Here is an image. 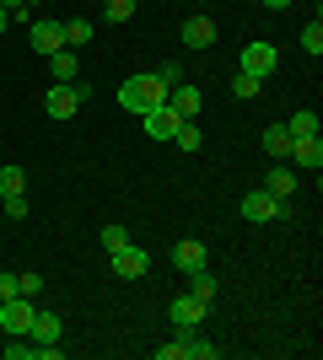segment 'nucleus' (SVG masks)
Segmentation results:
<instances>
[{"mask_svg": "<svg viewBox=\"0 0 323 360\" xmlns=\"http://www.w3.org/2000/svg\"><path fill=\"white\" fill-rule=\"evenodd\" d=\"M156 103H167V86L156 81V75H129L119 86V108L124 113H146V108H156Z\"/></svg>", "mask_w": 323, "mask_h": 360, "instance_id": "nucleus-1", "label": "nucleus"}, {"mask_svg": "<svg viewBox=\"0 0 323 360\" xmlns=\"http://www.w3.org/2000/svg\"><path fill=\"white\" fill-rule=\"evenodd\" d=\"M81 103H87V86H76V81H70V86L54 81V86L44 91V113H49V119H76Z\"/></svg>", "mask_w": 323, "mask_h": 360, "instance_id": "nucleus-2", "label": "nucleus"}, {"mask_svg": "<svg viewBox=\"0 0 323 360\" xmlns=\"http://www.w3.org/2000/svg\"><path fill=\"white\" fill-rule=\"evenodd\" d=\"M237 215H243V221H280V215H286V199H275V194H270V188H253V194H243V210H237Z\"/></svg>", "mask_w": 323, "mask_h": 360, "instance_id": "nucleus-3", "label": "nucleus"}, {"mask_svg": "<svg viewBox=\"0 0 323 360\" xmlns=\"http://www.w3.org/2000/svg\"><path fill=\"white\" fill-rule=\"evenodd\" d=\"M113 274H119V280H140V274L151 269V253H146V248H140V242H124V248H113Z\"/></svg>", "mask_w": 323, "mask_h": 360, "instance_id": "nucleus-4", "label": "nucleus"}, {"mask_svg": "<svg viewBox=\"0 0 323 360\" xmlns=\"http://www.w3.org/2000/svg\"><path fill=\"white\" fill-rule=\"evenodd\" d=\"M32 312H38V307H32L27 296H6L0 301V328H6V339H11V333H27Z\"/></svg>", "mask_w": 323, "mask_h": 360, "instance_id": "nucleus-5", "label": "nucleus"}, {"mask_svg": "<svg viewBox=\"0 0 323 360\" xmlns=\"http://www.w3.org/2000/svg\"><path fill=\"white\" fill-rule=\"evenodd\" d=\"M275 65H280L275 44H248V49H243V75H259V81H270V75H275Z\"/></svg>", "mask_w": 323, "mask_h": 360, "instance_id": "nucleus-6", "label": "nucleus"}, {"mask_svg": "<svg viewBox=\"0 0 323 360\" xmlns=\"http://www.w3.org/2000/svg\"><path fill=\"white\" fill-rule=\"evenodd\" d=\"M178 113H172L167 103H156V108H146V113H140V129H146V135L151 140H172V129H178Z\"/></svg>", "mask_w": 323, "mask_h": 360, "instance_id": "nucleus-7", "label": "nucleus"}, {"mask_svg": "<svg viewBox=\"0 0 323 360\" xmlns=\"http://www.w3.org/2000/svg\"><path fill=\"white\" fill-rule=\"evenodd\" d=\"M27 44L49 60L54 49H65V22H27Z\"/></svg>", "mask_w": 323, "mask_h": 360, "instance_id": "nucleus-8", "label": "nucleus"}, {"mask_svg": "<svg viewBox=\"0 0 323 360\" xmlns=\"http://www.w3.org/2000/svg\"><path fill=\"white\" fill-rule=\"evenodd\" d=\"M167 108L172 113H178V119H194V113H200L205 108V97H200V86H189V81H178V86H167Z\"/></svg>", "mask_w": 323, "mask_h": 360, "instance_id": "nucleus-9", "label": "nucleus"}, {"mask_svg": "<svg viewBox=\"0 0 323 360\" xmlns=\"http://www.w3.org/2000/svg\"><path fill=\"white\" fill-rule=\"evenodd\" d=\"M167 317H172V328H200L205 301H200V296H178V301L167 307Z\"/></svg>", "mask_w": 323, "mask_h": 360, "instance_id": "nucleus-10", "label": "nucleus"}, {"mask_svg": "<svg viewBox=\"0 0 323 360\" xmlns=\"http://www.w3.org/2000/svg\"><path fill=\"white\" fill-rule=\"evenodd\" d=\"M296 167H308V172H318L323 167V146H318V135H302V140H291V150H286Z\"/></svg>", "mask_w": 323, "mask_h": 360, "instance_id": "nucleus-11", "label": "nucleus"}, {"mask_svg": "<svg viewBox=\"0 0 323 360\" xmlns=\"http://www.w3.org/2000/svg\"><path fill=\"white\" fill-rule=\"evenodd\" d=\"M215 44V22L210 16H189L184 22V49H210Z\"/></svg>", "mask_w": 323, "mask_h": 360, "instance_id": "nucleus-12", "label": "nucleus"}, {"mask_svg": "<svg viewBox=\"0 0 323 360\" xmlns=\"http://www.w3.org/2000/svg\"><path fill=\"white\" fill-rule=\"evenodd\" d=\"M27 339H32V345H60V317H54V312H32Z\"/></svg>", "mask_w": 323, "mask_h": 360, "instance_id": "nucleus-13", "label": "nucleus"}, {"mask_svg": "<svg viewBox=\"0 0 323 360\" xmlns=\"http://www.w3.org/2000/svg\"><path fill=\"white\" fill-rule=\"evenodd\" d=\"M205 242H178L172 248V264H178V274H194V269H205Z\"/></svg>", "mask_w": 323, "mask_h": 360, "instance_id": "nucleus-14", "label": "nucleus"}, {"mask_svg": "<svg viewBox=\"0 0 323 360\" xmlns=\"http://www.w3.org/2000/svg\"><path fill=\"white\" fill-rule=\"evenodd\" d=\"M49 70H54V81H65V86H70V81L81 75V60H76V49H54V54H49Z\"/></svg>", "mask_w": 323, "mask_h": 360, "instance_id": "nucleus-15", "label": "nucleus"}, {"mask_svg": "<svg viewBox=\"0 0 323 360\" xmlns=\"http://www.w3.org/2000/svg\"><path fill=\"white\" fill-rule=\"evenodd\" d=\"M215 290H221V280H215L210 269H194V274H189V296H200L205 307L215 301Z\"/></svg>", "mask_w": 323, "mask_h": 360, "instance_id": "nucleus-16", "label": "nucleus"}, {"mask_svg": "<svg viewBox=\"0 0 323 360\" xmlns=\"http://www.w3.org/2000/svg\"><path fill=\"white\" fill-rule=\"evenodd\" d=\"M286 150H291V129H286V124H270V129H264V156H286Z\"/></svg>", "mask_w": 323, "mask_h": 360, "instance_id": "nucleus-17", "label": "nucleus"}, {"mask_svg": "<svg viewBox=\"0 0 323 360\" xmlns=\"http://www.w3.org/2000/svg\"><path fill=\"white\" fill-rule=\"evenodd\" d=\"M264 188H270V194H275V199H291V194H296V172H286V167H275Z\"/></svg>", "mask_w": 323, "mask_h": 360, "instance_id": "nucleus-18", "label": "nucleus"}, {"mask_svg": "<svg viewBox=\"0 0 323 360\" xmlns=\"http://www.w3.org/2000/svg\"><path fill=\"white\" fill-rule=\"evenodd\" d=\"M22 188H27V172H22V167H0V199L22 194Z\"/></svg>", "mask_w": 323, "mask_h": 360, "instance_id": "nucleus-19", "label": "nucleus"}, {"mask_svg": "<svg viewBox=\"0 0 323 360\" xmlns=\"http://www.w3.org/2000/svg\"><path fill=\"white\" fill-rule=\"evenodd\" d=\"M286 129H291V140L318 135V113H312V108H302V113H291V124H286Z\"/></svg>", "mask_w": 323, "mask_h": 360, "instance_id": "nucleus-20", "label": "nucleus"}, {"mask_svg": "<svg viewBox=\"0 0 323 360\" xmlns=\"http://www.w3.org/2000/svg\"><path fill=\"white\" fill-rule=\"evenodd\" d=\"M302 49H308L312 60H318V54H323V22H318V16H312L308 27H302Z\"/></svg>", "mask_w": 323, "mask_h": 360, "instance_id": "nucleus-21", "label": "nucleus"}, {"mask_svg": "<svg viewBox=\"0 0 323 360\" xmlns=\"http://www.w3.org/2000/svg\"><path fill=\"white\" fill-rule=\"evenodd\" d=\"M70 44H92V22H81V16H76V22H65V49H70Z\"/></svg>", "mask_w": 323, "mask_h": 360, "instance_id": "nucleus-22", "label": "nucleus"}, {"mask_svg": "<svg viewBox=\"0 0 323 360\" xmlns=\"http://www.w3.org/2000/svg\"><path fill=\"white\" fill-rule=\"evenodd\" d=\"M259 86H264L259 75H243V70L232 75V91H237V97H243V103H248V97H259Z\"/></svg>", "mask_w": 323, "mask_h": 360, "instance_id": "nucleus-23", "label": "nucleus"}, {"mask_svg": "<svg viewBox=\"0 0 323 360\" xmlns=\"http://www.w3.org/2000/svg\"><path fill=\"white\" fill-rule=\"evenodd\" d=\"M103 16L108 22H129V16H135V0H103Z\"/></svg>", "mask_w": 323, "mask_h": 360, "instance_id": "nucleus-24", "label": "nucleus"}, {"mask_svg": "<svg viewBox=\"0 0 323 360\" xmlns=\"http://www.w3.org/2000/svg\"><path fill=\"white\" fill-rule=\"evenodd\" d=\"M172 140H178V146H184V150H200V129H194V119H189V124H178V129H172Z\"/></svg>", "mask_w": 323, "mask_h": 360, "instance_id": "nucleus-25", "label": "nucleus"}, {"mask_svg": "<svg viewBox=\"0 0 323 360\" xmlns=\"http://www.w3.org/2000/svg\"><path fill=\"white\" fill-rule=\"evenodd\" d=\"M6 360H38V345H22V333H11V345H6Z\"/></svg>", "mask_w": 323, "mask_h": 360, "instance_id": "nucleus-26", "label": "nucleus"}, {"mask_svg": "<svg viewBox=\"0 0 323 360\" xmlns=\"http://www.w3.org/2000/svg\"><path fill=\"white\" fill-rule=\"evenodd\" d=\"M124 242H129L124 226H103V253H113V248H124Z\"/></svg>", "mask_w": 323, "mask_h": 360, "instance_id": "nucleus-27", "label": "nucleus"}, {"mask_svg": "<svg viewBox=\"0 0 323 360\" xmlns=\"http://www.w3.org/2000/svg\"><path fill=\"white\" fill-rule=\"evenodd\" d=\"M16 290L22 296H44V274H16Z\"/></svg>", "mask_w": 323, "mask_h": 360, "instance_id": "nucleus-28", "label": "nucleus"}, {"mask_svg": "<svg viewBox=\"0 0 323 360\" xmlns=\"http://www.w3.org/2000/svg\"><path fill=\"white\" fill-rule=\"evenodd\" d=\"M6 215H11V221H22V215H27V194H11V199H6Z\"/></svg>", "mask_w": 323, "mask_h": 360, "instance_id": "nucleus-29", "label": "nucleus"}, {"mask_svg": "<svg viewBox=\"0 0 323 360\" xmlns=\"http://www.w3.org/2000/svg\"><path fill=\"white\" fill-rule=\"evenodd\" d=\"M156 81H162V86H178V81H184V70H178V65H162V70H156Z\"/></svg>", "mask_w": 323, "mask_h": 360, "instance_id": "nucleus-30", "label": "nucleus"}, {"mask_svg": "<svg viewBox=\"0 0 323 360\" xmlns=\"http://www.w3.org/2000/svg\"><path fill=\"white\" fill-rule=\"evenodd\" d=\"M6 296H22V290H16V274L0 269V301H6Z\"/></svg>", "mask_w": 323, "mask_h": 360, "instance_id": "nucleus-31", "label": "nucleus"}, {"mask_svg": "<svg viewBox=\"0 0 323 360\" xmlns=\"http://www.w3.org/2000/svg\"><path fill=\"white\" fill-rule=\"evenodd\" d=\"M0 6H6V11H22V6H32V0H0Z\"/></svg>", "mask_w": 323, "mask_h": 360, "instance_id": "nucleus-32", "label": "nucleus"}, {"mask_svg": "<svg viewBox=\"0 0 323 360\" xmlns=\"http://www.w3.org/2000/svg\"><path fill=\"white\" fill-rule=\"evenodd\" d=\"M264 6H270V11H286V6H291V0H264Z\"/></svg>", "mask_w": 323, "mask_h": 360, "instance_id": "nucleus-33", "label": "nucleus"}, {"mask_svg": "<svg viewBox=\"0 0 323 360\" xmlns=\"http://www.w3.org/2000/svg\"><path fill=\"white\" fill-rule=\"evenodd\" d=\"M6 27H11V11H6V6H0V32H6Z\"/></svg>", "mask_w": 323, "mask_h": 360, "instance_id": "nucleus-34", "label": "nucleus"}]
</instances>
